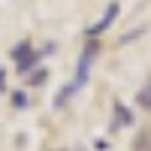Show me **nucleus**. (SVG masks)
<instances>
[{
  "mask_svg": "<svg viewBox=\"0 0 151 151\" xmlns=\"http://www.w3.org/2000/svg\"><path fill=\"white\" fill-rule=\"evenodd\" d=\"M118 12H121V3H109V9L103 12V18H100L97 24H91V27H88V36H100L103 30H109L112 24H115V18H118Z\"/></svg>",
  "mask_w": 151,
  "mask_h": 151,
  "instance_id": "nucleus-2",
  "label": "nucleus"
},
{
  "mask_svg": "<svg viewBox=\"0 0 151 151\" xmlns=\"http://www.w3.org/2000/svg\"><path fill=\"white\" fill-rule=\"evenodd\" d=\"M136 103H139L142 109H151V82L145 88H139V94H136Z\"/></svg>",
  "mask_w": 151,
  "mask_h": 151,
  "instance_id": "nucleus-8",
  "label": "nucleus"
},
{
  "mask_svg": "<svg viewBox=\"0 0 151 151\" xmlns=\"http://www.w3.org/2000/svg\"><path fill=\"white\" fill-rule=\"evenodd\" d=\"M133 151H151V130H139V133H136Z\"/></svg>",
  "mask_w": 151,
  "mask_h": 151,
  "instance_id": "nucleus-5",
  "label": "nucleus"
},
{
  "mask_svg": "<svg viewBox=\"0 0 151 151\" xmlns=\"http://www.w3.org/2000/svg\"><path fill=\"white\" fill-rule=\"evenodd\" d=\"M130 124H133V112L124 106L121 100H115V121H112V127H109V130L115 133V130H121V127H130Z\"/></svg>",
  "mask_w": 151,
  "mask_h": 151,
  "instance_id": "nucleus-3",
  "label": "nucleus"
},
{
  "mask_svg": "<svg viewBox=\"0 0 151 151\" xmlns=\"http://www.w3.org/2000/svg\"><path fill=\"white\" fill-rule=\"evenodd\" d=\"M30 52H33V42H30V40H21L15 48H12V60H21V58H27Z\"/></svg>",
  "mask_w": 151,
  "mask_h": 151,
  "instance_id": "nucleus-7",
  "label": "nucleus"
},
{
  "mask_svg": "<svg viewBox=\"0 0 151 151\" xmlns=\"http://www.w3.org/2000/svg\"><path fill=\"white\" fill-rule=\"evenodd\" d=\"M0 91H6V85H3V70H0Z\"/></svg>",
  "mask_w": 151,
  "mask_h": 151,
  "instance_id": "nucleus-11",
  "label": "nucleus"
},
{
  "mask_svg": "<svg viewBox=\"0 0 151 151\" xmlns=\"http://www.w3.org/2000/svg\"><path fill=\"white\" fill-rule=\"evenodd\" d=\"M48 82V70L45 67H36V73H27V85L30 88H40V85H45Z\"/></svg>",
  "mask_w": 151,
  "mask_h": 151,
  "instance_id": "nucleus-6",
  "label": "nucleus"
},
{
  "mask_svg": "<svg viewBox=\"0 0 151 151\" xmlns=\"http://www.w3.org/2000/svg\"><path fill=\"white\" fill-rule=\"evenodd\" d=\"M100 55V42L97 36H88V42L82 48V58H79V67H76V79H73V88L79 91V88L88 82V76H91V67H94V58Z\"/></svg>",
  "mask_w": 151,
  "mask_h": 151,
  "instance_id": "nucleus-1",
  "label": "nucleus"
},
{
  "mask_svg": "<svg viewBox=\"0 0 151 151\" xmlns=\"http://www.w3.org/2000/svg\"><path fill=\"white\" fill-rule=\"evenodd\" d=\"M139 33H145V27H139V30H133V33H124L121 40H118V42H121V45H127V42H133L136 36H139Z\"/></svg>",
  "mask_w": 151,
  "mask_h": 151,
  "instance_id": "nucleus-10",
  "label": "nucleus"
},
{
  "mask_svg": "<svg viewBox=\"0 0 151 151\" xmlns=\"http://www.w3.org/2000/svg\"><path fill=\"white\" fill-rule=\"evenodd\" d=\"M40 52H30L27 58H21V60H15V73H21V76H27L30 70H36V67H40Z\"/></svg>",
  "mask_w": 151,
  "mask_h": 151,
  "instance_id": "nucleus-4",
  "label": "nucleus"
},
{
  "mask_svg": "<svg viewBox=\"0 0 151 151\" xmlns=\"http://www.w3.org/2000/svg\"><path fill=\"white\" fill-rule=\"evenodd\" d=\"M12 106L24 109V106H27V94H24V91H12Z\"/></svg>",
  "mask_w": 151,
  "mask_h": 151,
  "instance_id": "nucleus-9",
  "label": "nucleus"
}]
</instances>
